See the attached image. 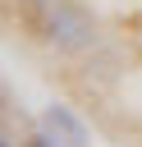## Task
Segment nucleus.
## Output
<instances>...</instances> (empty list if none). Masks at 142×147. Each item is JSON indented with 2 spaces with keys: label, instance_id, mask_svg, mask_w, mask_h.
Returning <instances> with one entry per match:
<instances>
[{
  "label": "nucleus",
  "instance_id": "f257e3e1",
  "mask_svg": "<svg viewBox=\"0 0 142 147\" xmlns=\"http://www.w3.org/2000/svg\"><path fill=\"white\" fill-rule=\"evenodd\" d=\"M41 37L50 46L78 55V51H87L96 41V18L78 0H46V9H41Z\"/></svg>",
  "mask_w": 142,
  "mask_h": 147
},
{
  "label": "nucleus",
  "instance_id": "7ed1b4c3",
  "mask_svg": "<svg viewBox=\"0 0 142 147\" xmlns=\"http://www.w3.org/2000/svg\"><path fill=\"white\" fill-rule=\"evenodd\" d=\"M27 147H60V142H55V138L41 129V133H32V138H27Z\"/></svg>",
  "mask_w": 142,
  "mask_h": 147
},
{
  "label": "nucleus",
  "instance_id": "20e7f679",
  "mask_svg": "<svg viewBox=\"0 0 142 147\" xmlns=\"http://www.w3.org/2000/svg\"><path fill=\"white\" fill-rule=\"evenodd\" d=\"M0 147H9V142H5V138H0Z\"/></svg>",
  "mask_w": 142,
  "mask_h": 147
},
{
  "label": "nucleus",
  "instance_id": "f03ea898",
  "mask_svg": "<svg viewBox=\"0 0 142 147\" xmlns=\"http://www.w3.org/2000/svg\"><path fill=\"white\" fill-rule=\"evenodd\" d=\"M41 129H46L60 147H92L87 124H82L69 106H46V110H41Z\"/></svg>",
  "mask_w": 142,
  "mask_h": 147
}]
</instances>
